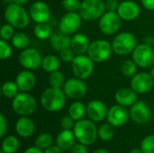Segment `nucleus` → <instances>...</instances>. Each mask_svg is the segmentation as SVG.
<instances>
[{
    "label": "nucleus",
    "instance_id": "obj_1",
    "mask_svg": "<svg viewBox=\"0 0 154 153\" xmlns=\"http://www.w3.org/2000/svg\"><path fill=\"white\" fill-rule=\"evenodd\" d=\"M66 97L63 89L56 87L46 88L41 96L42 107L50 112H57L63 108L66 104Z\"/></svg>",
    "mask_w": 154,
    "mask_h": 153
},
{
    "label": "nucleus",
    "instance_id": "obj_2",
    "mask_svg": "<svg viewBox=\"0 0 154 153\" xmlns=\"http://www.w3.org/2000/svg\"><path fill=\"white\" fill-rule=\"evenodd\" d=\"M73 133L76 139L84 145L93 144L97 138L98 130L93 121L90 120H79L74 125Z\"/></svg>",
    "mask_w": 154,
    "mask_h": 153
},
{
    "label": "nucleus",
    "instance_id": "obj_3",
    "mask_svg": "<svg viewBox=\"0 0 154 153\" xmlns=\"http://www.w3.org/2000/svg\"><path fill=\"white\" fill-rule=\"evenodd\" d=\"M4 16L5 21L16 29H23L29 23V14L23 5L10 4L6 6Z\"/></svg>",
    "mask_w": 154,
    "mask_h": 153
},
{
    "label": "nucleus",
    "instance_id": "obj_4",
    "mask_svg": "<svg viewBox=\"0 0 154 153\" xmlns=\"http://www.w3.org/2000/svg\"><path fill=\"white\" fill-rule=\"evenodd\" d=\"M104 0H83L79 9L81 18L88 22L99 19L106 12Z\"/></svg>",
    "mask_w": 154,
    "mask_h": 153
},
{
    "label": "nucleus",
    "instance_id": "obj_5",
    "mask_svg": "<svg viewBox=\"0 0 154 153\" xmlns=\"http://www.w3.org/2000/svg\"><path fill=\"white\" fill-rule=\"evenodd\" d=\"M111 44L113 51L120 56H126L133 53L138 45L135 36L128 32H124L117 34L114 38Z\"/></svg>",
    "mask_w": 154,
    "mask_h": 153
},
{
    "label": "nucleus",
    "instance_id": "obj_6",
    "mask_svg": "<svg viewBox=\"0 0 154 153\" xmlns=\"http://www.w3.org/2000/svg\"><path fill=\"white\" fill-rule=\"evenodd\" d=\"M12 108L17 115L27 116L34 113L37 108V103L28 92H20L13 98Z\"/></svg>",
    "mask_w": 154,
    "mask_h": 153
},
{
    "label": "nucleus",
    "instance_id": "obj_7",
    "mask_svg": "<svg viewBox=\"0 0 154 153\" xmlns=\"http://www.w3.org/2000/svg\"><path fill=\"white\" fill-rule=\"evenodd\" d=\"M112 51V44L107 41L96 40L90 43L88 50V55L94 62L100 63L107 60L110 58Z\"/></svg>",
    "mask_w": 154,
    "mask_h": 153
},
{
    "label": "nucleus",
    "instance_id": "obj_8",
    "mask_svg": "<svg viewBox=\"0 0 154 153\" xmlns=\"http://www.w3.org/2000/svg\"><path fill=\"white\" fill-rule=\"evenodd\" d=\"M72 63V71L76 78L80 79L88 78L94 71V61L88 55H76Z\"/></svg>",
    "mask_w": 154,
    "mask_h": 153
},
{
    "label": "nucleus",
    "instance_id": "obj_9",
    "mask_svg": "<svg viewBox=\"0 0 154 153\" xmlns=\"http://www.w3.org/2000/svg\"><path fill=\"white\" fill-rule=\"evenodd\" d=\"M132 59L138 67L143 69L150 68L154 64V50L152 47L146 43L138 44L132 53Z\"/></svg>",
    "mask_w": 154,
    "mask_h": 153
},
{
    "label": "nucleus",
    "instance_id": "obj_10",
    "mask_svg": "<svg viewBox=\"0 0 154 153\" xmlns=\"http://www.w3.org/2000/svg\"><path fill=\"white\" fill-rule=\"evenodd\" d=\"M121 17L117 12L106 11L99 18L98 28L106 35H113L121 27Z\"/></svg>",
    "mask_w": 154,
    "mask_h": 153
},
{
    "label": "nucleus",
    "instance_id": "obj_11",
    "mask_svg": "<svg viewBox=\"0 0 154 153\" xmlns=\"http://www.w3.org/2000/svg\"><path fill=\"white\" fill-rule=\"evenodd\" d=\"M42 54L35 49L26 48L19 54V63L20 65L28 70H35L42 67Z\"/></svg>",
    "mask_w": 154,
    "mask_h": 153
},
{
    "label": "nucleus",
    "instance_id": "obj_12",
    "mask_svg": "<svg viewBox=\"0 0 154 153\" xmlns=\"http://www.w3.org/2000/svg\"><path fill=\"white\" fill-rule=\"evenodd\" d=\"M62 89L67 97L74 100L82 98L88 92V87L84 80L76 77L67 79Z\"/></svg>",
    "mask_w": 154,
    "mask_h": 153
},
{
    "label": "nucleus",
    "instance_id": "obj_13",
    "mask_svg": "<svg viewBox=\"0 0 154 153\" xmlns=\"http://www.w3.org/2000/svg\"><path fill=\"white\" fill-rule=\"evenodd\" d=\"M81 16L77 12H68L60 20L59 30L70 35L75 33L81 25Z\"/></svg>",
    "mask_w": 154,
    "mask_h": 153
},
{
    "label": "nucleus",
    "instance_id": "obj_14",
    "mask_svg": "<svg viewBox=\"0 0 154 153\" xmlns=\"http://www.w3.org/2000/svg\"><path fill=\"white\" fill-rule=\"evenodd\" d=\"M130 116L134 123L143 124L152 119V111L144 101H136L131 106Z\"/></svg>",
    "mask_w": 154,
    "mask_h": 153
},
{
    "label": "nucleus",
    "instance_id": "obj_15",
    "mask_svg": "<svg viewBox=\"0 0 154 153\" xmlns=\"http://www.w3.org/2000/svg\"><path fill=\"white\" fill-rule=\"evenodd\" d=\"M154 79L151 74L141 72L135 74L131 79V87L137 94H146L153 87Z\"/></svg>",
    "mask_w": 154,
    "mask_h": 153
},
{
    "label": "nucleus",
    "instance_id": "obj_16",
    "mask_svg": "<svg viewBox=\"0 0 154 153\" xmlns=\"http://www.w3.org/2000/svg\"><path fill=\"white\" fill-rule=\"evenodd\" d=\"M129 112L125 106L121 105L113 106L107 113V121L114 127H120L124 125L129 118Z\"/></svg>",
    "mask_w": 154,
    "mask_h": 153
},
{
    "label": "nucleus",
    "instance_id": "obj_17",
    "mask_svg": "<svg viewBox=\"0 0 154 153\" xmlns=\"http://www.w3.org/2000/svg\"><path fill=\"white\" fill-rule=\"evenodd\" d=\"M117 14L122 20L125 21H134L140 14V6L139 5L133 0H125L119 4Z\"/></svg>",
    "mask_w": 154,
    "mask_h": 153
},
{
    "label": "nucleus",
    "instance_id": "obj_18",
    "mask_svg": "<svg viewBox=\"0 0 154 153\" xmlns=\"http://www.w3.org/2000/svg\"><path fill=\"white\" fill-rule=\"evenodd\" d=\"M29 14L36 23H47L51 18V10L46 3L42 1H36L31 5Z\"/></svg>",
    "mask_w": 154,
    "mask_h": 153
},
{
    "label": "nucleus",
    "instance_id": "obj_19",
    "mask_svg": "<svg viewBox=\"0 0 154 153\" xmlns=\"http://www.w3.org/2000/svg\"><path fill=\"white\" fill-rule=\"evenodd\" d=\"M108 109L100 100H92L87 106V115L93 122H101L107 116Z\"/></svg>",
    "mask_w": 154,
    "mask_h": 153
},
{
    "label": "nucleus",
    "instance_id": "obj_20",
    "mask_svg": "<svg viewBox=\"0 0 154 153\" xmlns=\"http://www.w3.org/2000/svg\"><path fill=\"white\" fill-rule=\"evenodd\" d=\"M15 83L21 92H29L35 87L36 78L31 70L25 69L17 74Z\"/></svg>",
    "mask_w": 154,
    "mask_h": 153
},
{
    "label": "nucleus",
    "instance_id": "obj_21",
    "mask_svg": "<svg viewBox=\"0 0 154 153\" xmlns=\"http://www.w3.org/2000/svg\"><path fill=\"white\" fill-rule=\"evenodd\" d=\"M115 98L118 105L125 107L132 106L137 101V93L133 88L122 87L116 91Z\"/></svg>",
    "mask_w": 154,
    "mask_h": 153
},
{
    "label": "nucleus",
    "instance_id": "obj_22",
    "mask_svg": "<svg viewBox=\"0 0 154 153\" xmlns=\"http://www.w3.org/2000/svg\"><path fill=\"white\" fill-rule=\"evenodd\" d=\"M50 41H51V47L55 50L60 51L66 48L70 47L71 38L69 37V35H68L59 30V31L52 32V34L50 38Z\"/></svg>",
    "mask_w": 154,
    "mask_h": 153
},
{
    "label": "nucleus",
    "instance_id": "obj_23",
    "mask_svg": "<svg viewBox=\"0 0 154 153\" xmlns=\"http://www.w3.org/2000/svg\"><path fill=\"white\" fill-rule=\"evenodd\" d=\"M90 42L88 38L84 33H76L71 38L70 48L76 53V55H82L88 52Z\"/></svg>",
    "mask_w": 154,
    "mask_h": 153
},
{
    "label": "nucleus",
    "instance_id": "obj_24",
    "mask_svg": "<svg viewBox=\"0 0 154 153\" xmlns=\"http://www.w3.org/2000/svg\"><path fill=\"white\" fill-rule=\"evenodd\" d=\"M75 134L70 130H63L60 132L56 139L57 146H59L63 151L71 150L75 143Z\"/></svg>",
    "mask_w": 154,
    "mask_h": 153
},
{
    "label": "nucleus",
    "instance_id": "obj_25",
    "mask_svg": "<svg viewBox=\"0 0 154 153\" xmlns=\"http://www.w3.org/2000/svg\"><path fill=\"white\" fill-rule=\"evenodd\" d=\"M15 129H16V133L21 137L27 138L33 133L34 124L30 118L26 116H23L20 119H18V121L16 122Z\"/></svg>",
    "mask_w": 154,
    "mask_h": 153
},
{
    "label": "nucleus",
    "instance_id": "obj_26",
    "mask_svg": "<svg viewBox=\"0 0 154 153\" xmlns=\"http://www.w3.org/2000/svg\"><path fill=\"white\" fill-rule=\"evenodd\" d=\"M60 66V59L55 56V55H46L42 59V68L44 71L48 73H51L53 71H56L59 69Z\"/></svg>",
    "mask_w": 154,
    "mask_h": 153
},
{
    "label": "nucleus",
    "instance_id": "obj_27",
    "mask_svg": "<svg viewBox=\"0 0 154 153\" xmlns=\"http://www.w3.org/2000/svg\"><path fill=\"white\" fill-rule=\"evenodd\" d=\"M86 113L87 108L81 102H74L69 107V115H70L74 119V121L81 120Z\"/></svg>",
    "mask_w": 154,
    "mask_h": 153
},
{
    "label": "nucleus",
    "instance_id": "obj_28",
    "mask_svg": "<svg viewBox=\"0 0 154 153\" xmlns=\"http://www.w3.org/2000/svg\"><path fill=\"white\" fill-rule=\"evenodd\" d=\"M33 33L39 40H47L51 38L52 32L51 26L47 23H36L34 26Z\"/></svg>",
    "mask_w": 154,
    "mask_h": 153
},
{
    "label": "nucleus",
    "instance_id": "obj_29",
    "mask_svg": "<svg viewBox=\"0 0 154 153\" xmlns=\"http://www.w3.org/2000/svg\"><path fill=\"white\" fill-rule=\"evenodd\" d=\"M11 42L14 48H16L18 50H24L28 47L30 39L26 33L18 32L14 34L13 38L11 39Z\"/></svg>",
    "mask_w": 154,
    "mask_h": 153
},
{
    "label": "nucleus",
    "instance_id": "obj_30",
    "mask_svg": "<svg viewBox=\"0 0 154 153\" xmlns=\"http://www.w3.org/2000/svg\"><path fill=\"white\" fill-rule=\"evenodd\" d=\"M19 148V142L16 137L10 135L5 137L2 142V151L5 153H14Z\"/></svg>",
    "mask_w": 154,
    "mask_h": 153
},
{
    "label": "nucleus",
    "instance_id": "obj_31",
    "mask_svg": "<svg viewBox=\"0 0 154 153\" xmlns=\"http://www.w3.org/2000/svg\"><path fill=\"white\" fill-rule=\"evenodd\" d=\"M65 77L61 71L56 70L51 73H50L49 76V84L52 87L56 88H62L65 84Z\"/></svg>",
    "mask_w": 154,
    "mask_h": 153
},
{
    "label": "nucleus",
    "instance_id": "obj_32",
    "mask_svg": "<svg viewBox=\"0 0 154 153\" xmlns=\"http://www.w3.org/2000/svg\"><path fill=\"white\" fill-rule=\"evenodd\" d=\"M19 88L15 81H5L2 86V93L6 98H14L19 92Z\"/></svg>",
    "mask_w": 154,
    "mask_h": 153
},
{
    "label": "nucleus",
    "instance_id": "obj_33",
    "mask_svg": "<svg viewBox=\"0 0 154 153\" xmlns=\"http://www.w3.org/2000/svg\"><path fill=\"white\" fill-rule=\"evenodd\" d=\"M137 65L133 60H125L121 64V72L125 77L133 78L136 74Z\"/></svg>",
    "mask_w": 154,
    "mask_h": 153
},
{
    "label": "nucleus",
    "instance_id": "obj_34",
    "mask_svg": "<svg viewBox=\"0 0 154 153\" xmlns=\"http://www.w3.org/2000/svg\"><path fill=\"white\" fill-rule=\"evenodd\" d=\"M114 126L111 124H104L98 129V136L101 140L107 142L114 137Z\"/></svg>",
    "mask_w": 154,
    "mask_h": 153
},
{
    "label": "nucleus",
    "instance_id": "obj_35",
    "mask_svg": "<svg viewBox=\"0 0 154 153\" xmlns=\"http://www.w3.org/2000/svg\"><path fill=\"white\" fill-rule=\"evenodd\" d=\"M52 137L49 133H42L40 134L36 141H35V146L40 149H47L51 146L52 144Z\"/></svg>",
    "mask_w": 154,
    "mask_h": 153
},
{
    "label": "nucleus",
    "instance_id": "obj_36",
    "mask_svg": "<svg viewBox=\"0 0 154 153\" xmlns=\"http://www.w3.org/2000/svg\"><path fill=\"white\" fill-rule=\"evenodd\" d=\"M141 150L143 153H154V135H149L143 140Z\"/></svg>",
    "mask_w": 154,
    "mask_h": 153
},
{
    "label": "nucleus",
    "instance_id": "obj_37",
    "mask_svg": "<svg viewBox=\"0 0 154 153\" xmlns=\"http://www.w3.org/2000/svg\"><path fill=\"white\" fill-rule=\"evenodd\" d=\"M14 26H12L11 24H9L8 23L4 24L2 27H1V30H0V37H1V40H4V41H9L13 38L14 34Z\"/></svg>",
    "mask_w": 154,
    "mask_h": 153
},
{
    "label": "nucleus",
    "instance_id": "obj_38",
    "mask_svg": "<svg viewBox=\"0 0 154 153\" xmlns=\"http://www.w3.org/2000/svg\"><path fill=\"white\" fill-rule=\"evenodd\" d=\"M12 54V49L10 45L7 43L6 41L1 40L0 41V59L2 60H7L10 58Z\"/></svg>",
    "mask_w": 154,
    "mask_h": 153
},
{
    "label": "nucleus",
    "instance_id": "obj_39",
    "mask_svg": "<svg viewBox=\"0 0 154 153\" xmlns=\"http://www.w3.org/2000/svg\"><path fill=\"white\" fill-rule=\"evenodd\" d=\"M81 2L79 0H62V6L68 12L79 11Z\"/></svg>",
    "mask_w": 154,
    "mask_h": 153
},
{
    "label": "nucleus",
    "instance_id": "obj_40",
    "mask_svg": "<svg viewBox=\"0 0 154 153\" xmlns=\"http://www.w3.org/2000/svg\"><path fill=\"white\" fill-rule=\"evenodd\" d=\"M75 55H76V53L72 50V49L70 47L66 48L60 51V59L64 62H72L76 57Z\"/></svg>",
    "mask_w": 154,
    "mask_h": 153
},
{
    "label": "nucleus",
    "instance_id": "obj_41",
    "mask_svg": "<svg viewBox=\"0 0 154 153\" xmlns=\"http://www.w3.org/2000/svg\"><path fill=\"white\" fill-rule=\"evenodd\" d=\"M60 125L63 130H71L74 128V119L70 115H66L63 116L61 121H60Z\"/></svg>",
    "mask_w": 154,
    "mask_h": 153
},
{
    "label": "nucleus",
    "instance_id": "obj_42",
    "mask_svg": "<svg viewBox=\"0 0 154 153\" xmlns=\"http://www.w3.org/2000/svg\"><path fill=\"white\" fill-rule=\"evenodd\" d=\"M105 4H106V11H110V12H116L119 6L118 0H106Z\"/></svg>",
    "mask_w": 154,
    "mask_h": 153
},
{
    "label": "nucleus",
    "instance_id": "obj_43",
    "mask_svg": "<svg viewBox=\"0 0 154 153\" xmlns=\"http://www.w3.org/2000/svg\"><path fill=\"white\" fill-rule=\"evenodd\" d=\"M70 153H88V150L86 148V145L79 143L72 147V149L70 150Z\"/></svg>",
    "mask_w": 154,
    "mask_h": 153
},
{
    "label": "nucleus",
    "instance_id": "obj_44",
    "mask_svg": "<svg viewBox=\"0 0 154 153\" xmlns=\"http://www.w3.org/2000/svg\"><path fill=\"white\" fill-rule=\"evenodd\" d=\"M0 128H1L0 137L2 138L5 134V132H6V129H7V124H6L5 118L3 114L0 115Z\"/></svg>",
    "mask_w": 154,
    "mask_h": 153
},
{
    "label": "nucleus",
    "instance_id": "obj_45",
    "mask_svg": "<svg viewBox=\"0 0 154 153\" xmlns=\"http://www.w3.org/2000/svg\"><path fill=\"white\" fill-rule=\"evenodd\" d=\"M143 6L148 11H154V0H141Z\"/></svg>",
    "mask_w": 154,
    "mask_h": 153
},
{
    "label": "nucleus",
    "instance_id": "obj_46",
    "mask_svg": "<svg viewBox=\"0 0 154 153\" xmlns=\"http://www.w3.org/2000/svg\"><path fill=\"white\" fill-rule=\"evenodd\" d=\"M44 153H63V150H61L59 146H51L45 150Z\"/></svg>",
    "mask_w": 154,
    "mask_h": 153
},
{
    "label": "nucleus",
    "instance_id": "obj_47",
    "mask_svg": "<svg viewBox=\"0 0 154 153\" xmlns=\"http://www.w3.org/2000/svg\"><path fill=\"white\" fill-rule=\"evenodd\" d=\"M23 153H43L42 151V149L38 147H30L28 148Z\"/></svg>",
    "mask_w": 154,
    "mask_h": 153
},
{
    "label": "nucleus",
    "instance_id": "obj_48",
    "mask_svg": "<svg viewBox=\"0 0 154 153\" xmlns=\"http://www.w3.org/2000/svg\"><path fill=\"white\" fill-rule=\"evenodd\" d=\"M144 43L150 45V46H152L154 44V37L149 35V36H146L145 39H144Z\"/></svg>",
    "mask_w": 154,
    "mask_h": 153
},
{
    "label": "nucleus",
    "instance_id": "obj_49",
    "mask_svg": "<svg viewBox=\"0 0 154 153\" xmlns=\"http://www.w3.org/2000/svg\"><path fill=\"white\" fill-rule=\"evenodd\" d=\"M28 0H13V4H16V5H23L27 3Z\"/></svg>",
    "mask_w": 154,
    "mask_h": 153
},
{
    "label": "nucleus",
    "instance_id": "obj_50",
    "mask_svg": "<svg viewBox=\"0 0 154 153\" xmlns=\"http://www.w3.org/2000/svg\"><path fill=\"white\" fill-rule=\"evenodd\" d=\"M93 153H109L107 151L104 150V149H98L97 151H95Z\"/></svg>",
    "mask_w": 154,
    "mask_h": 153
},
{
    "label": "nucleus",
    "instance_id": "obj_51",
    "mask_svg": "<svg viewBox=\"0 0 154 153\" xmlns=\"http://www.w3.org/2000/svg\"><path fill=\"white\" fill-rule=\"evenodd\" d=\"M130 153H143V151L142 150H139V149H134V150H133Z\"/></svg>",
    "mask_w": 154,
    "mask_h": 153
},
{
    "label": "nucleus",
    "instance_id": "obj_52",
    "mask_svg": "<svg viewBox=\"0 0 154 153\" xmlns=\"http://www.w3.org/2000/svg\"><path fill=\"white\" fill-rule=\"evenodd\" d=\"M4 2H5V4H8V5L13 4V0H4Z\"/></svg>",
    "mask_w": 154,
    "mask_h": 153
},
{
    "label": "nucleus",
    "instance_id": "obj_53",
    "mask_svg": "<svg viewBox=\"0 0 154 153\" xmlns=\"http://www.w3.org/2000/svg\"><path fill=\"white\" fill-rule=\"evenodd\" d=\"M151 75H152V77L154 79V67H152V70H151V73H150Z\"/></svg>",
    "mask_w": 154,
    "mask_h": 153
},
{
    "label": "nucleus",
    "instance_id": "obj_54",
    "mask_svg": "<svg viewBox=\"0 0 154 153\" xmlns=\"http://www.w3.org/2000/svg\"><path fill=\"white\" fill-rule=\"evenodd\" d=\"M0 153H5V152H4V151H3L1 150V151H0Z\"/></svg>",
    "mask_w": 154,
    "mask_h": 153
}]
</instances>
